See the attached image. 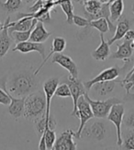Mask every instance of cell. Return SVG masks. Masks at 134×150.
<instances>
[{"label": "cell", "mask_w": 134, "mask_h": 150, "mask_svg": "<svg viewBox=\"0 0 134 150\" xmlns=\"http://www.w3.org/2000/svg\"><path fill=\"white\" fill-rule=\"evenodd\" d=\"M132 12H133V14H134V4L132 5ZM132 21H134V18H133V19H132Z\"/></svg>", "instance_id": "39"}, {"label": "cell", "mask_w": 134, "mask_h": 150, "mask_svg": "<svg viewBox=\"0 0 134 150\" xmlns=\"http://www.w3.org/2000/svg\"><path fill=\"white\" fill-rule=\"evenodd\" d=\"M99 2H101L102 4H110L112 3L114 0H98Z\"/></svg>", "instance_id": "34"}, {"label": "cell", "mask_w": 134, "mask_h": 150, "mask_svg": "<svg viewBox=\"0 0 134 150\" xmlns=\"http://www.w3.org/2000/svg\"><path fill=\"white\" fill-rule=\"evenodd\" d=\"M123 38H124V40L132 42V40H134V30H132V29H129V30L126 32V34L124 35Z\"/></svg>", "instance_id": "32"}, {"label": "cell", "mask_w": 134, "mask_h": 150, "mask_svg": "<svg viewBox=\"0 0 134 150\" xmlns=\"http://www.w3.org/2000/svg\"><path fill=\"white\" fill-rule=\"evenodd\" d=\"M131 46H132V48H133V50H134V40H133L132 42H131Z\"/></svg>", "instance_id": "40"}, {"label": "cell", "mask_w": 134, "mask_h": 150, "mask_svg": "<svg viewBox=\"0 0 134 150\" xmlns=\"http://www.w3.org/2000/svg\"><path fill=\"white\" fill-rule=\"evenodd\" d=\"M122 150H134V129H127L122 137Z\"/></svg>", "instance_id": "25"}, {"label": "cell", "mask_w": 134, "mask_h": 150, "mask_svg": "<svg viewBox=\"0 0 134 150\" xmlns=\"http://www.w3.org/2000/svg\"><path fill=\"white\" fill-rule=\"evenodd\" d=\"M73 23H74V25H76L77 27L86 28V27L89 26L90 20H88L87 18L81 17V16H78V15H74L73 18Z\"/></svg>", "instance_id": "31"}, {"label": "cell", "mask_w": 134, "mask_h": 150, "mask_svg": "<svg viewBox=\"0 0 134 150\" xmlns=\"http://www.w3.org/2000/svg\"><path fill=\"white\" fill-rule=\"evenodd\" d=\"M10 24V18L9 17L4 23V28L0 33V59H1L9 51L11 45V37L9 32Z\"/></svg>", "instance_id": "14"}, {"label": "cell", "mask_w": 134, "mask_h": 150, "mask_svg": "<svg viewBox=\"0 0 134 150\" xmlns=\"http://www.w3.org/2000/svg\"><path fill=\"white\" fill-rule=\"evenodd\" d=\"M3 28H4V23H1V21H0V32L2 31Z\"/></svg>", "instance_id": "36"}, {"label": "cell", "mask_w": 134, "mask_h": 150, "mask_svg": "<svg viewBox=\"0 0 134 150\" xmlns=\"http://www.w3.org/2000/svg\"><path fill=\"white\" fill-rule=\"evenodd\" d=\"M102 3L99 2L98 0H89L86 2L83 6L85 8V13L88 20H94L96 19V16L99 14L101 8H102Z\"/></svg>", "instance_id": "21"}, {"label": "cell", "mask_w": 134, "mask_h": 150, "mask_svg": "<svg viewBox=\"0 0 134 150\" xmlns=\"http://www.w3.org/2000/svg\"><path fill=\"white\" fill-rule=\"evenodd\" d=\"M77 118L80 120V125L77 132H76V137L81 138V134L85 125L89 120L94 118V115L89 103L85 98V95L81 96L77 102Z\"/></svg>", "instance_id": "6"}, {"label": "cell", "mask_w": 134, "mask_h": 150, "mask_svg": "<svg viewBox=\"0 0 134 150\" xmlns=\"http://www.w3.org/2000/svg\"><path fill=\"white\" fill-rule=\"evenodd\" d=\"M106 150H120V149H117V148H108Z\"/></svg>", "instance_id": "38"}, {"label": "cell", "mask_w": 134, "mask_h": 150, "mask_svg": "<svg viewBox=\"0 0 134 150\" xmlns=\"http://www.w3.org/2000/svg\"><path fill=\"white\" fill-rule=\"evenodd\" d=\"M42 1H45V2H47V1H51V0H42Z\"/></svg>", "instance_id": "41"}, {"label": "cell", "mask_w": 134, "mask_h": 150, "mask_svg": "<svg viewBox=\"0 0 134 150\" xmlns=\"http://www.w3.org/2000/svg\"><path fill=\"white\" fill-rule=\"evenodd\" d=\"M74 1H76V2H78V3H81V4H85L86 2H87V1H89V0H74Z\"/></svg>", "instance_id": "35"}, {"label": "cell", "mask_w": 134, "mask_h": 150, "mask_svg": "<svg viewBox=\"0 0 134 150\" xmlns=\"http://www.w3.org/2000/svg\"><path fill=\"white\" fill-rule=\"evenodd\" d=\"M66 83L68 84L71 94H72V99H73V108L71 112L72 116L77 117V102L81 96H83L86 92L85 88L84 82H82L78 78H73L72 76H68L66 81Z\"/></svg>", "instance_id": "8"}, {"label": "cell", "mask_w": 134, "mask_h": 150, "mask_svg": "<svg viewBox=\"0 0 134 150\" xmlns=\"http://www.w3.org/2000/svg\"><path fill=\"white\" fill-rule=\"evenodd\" d=\"M46 114V97L43 90H38L25 97L23 116L34 122Z\"/></svg>", "instance_id": "2"}, {"label": "cell", "mask_w": 134, "mask_h": 150, "mask_svg": "<svg viewBox=\"0 0 134 150\" xmlns=\"http://www.w3.org/2000/svg\"><path fill=\"white\" fill-rule=\"evenodd\" d=\"M54 96L63 97V98H68V97H71L72 98L71 91H70V88H69L68 84H67L66 82H63V83L59 84L56 88Z\"/></svg>", "instance_id": "29"}, {"label": "cell", "mask_w": 134, "mask_h": 150, "mask_svg": "<svg viewBox=\"0 0 134 150\" xmlns=\"http://www.w3.org/2000/svg\"><path fill=\"white\" fill-rule=\"evenodd\" d=\"M34 27L35 26H33L32 28H29V30H26V31H12L11 33H9V35L14 40V41L17 43L28 41L29 40V37H31V34L32 32V29L34 28Z\"/></svg>", "instance_id": "28"}, {"label": "cell", "mask_w": 134, "mask_h": 150, "mask_svg": "<svg viewBox=\"0 0 134 150\" xmlns=\"http://www.w3.org/2000/svg\"><path fill=\"white\" fill-rule=\"evenodd\" d=\"M22 1H24L25 3H31L32 1H36V0H22Z\"/></svg>", "instance_id": "37"}, {"label": "cell", "mask_w": 134, "mask_h": 150, "mask_svg": "<svg viewBox=\"0 0 134 150\" xmlns=\"http://www.w3.org/2000/svg\"><path fill=\"white\" fill-rule=\"evenodd\" d=\"M55 5H59L61 6L62 10L66 16V22L68 24H73V6L72 3V0H56Z\"/></svg>", "instance_id": "23"}, {"label": "cell", "mask_w": 134, "mask_h": 150, "mask_svg": "<svg viewBox=\"0 0 134 150\" xmlns=\"http://www.w3.org/2000/svg\"><path fill=\"white\" fill-rule=\"evenodd\" d=\"M89 26L96 28V29H98V30L102 34H105L108 31H109L108 22L106 18H104L91 20L90 23H89Z\"/></svg>", "instance_id": "27"}, {"label": "cell", "mask_w": 134, "mask_h": 150, "mask_svg": "<svg viewBox=\"0 0 134 150\" xmlns=\"http://www.w3.org/2000/svg\"><path fill=\"white\" fill-rule=\"evenodd\" d=\"M124 11V2L123 0H114L109 5V13H110V20L113 22L118 21L122 17Z\"/></svg>", "instance_id": "22"}, {"label": "cell", "mask_w": 134, "mask_h": 150, "mask_svg": "<svg viewBox=\"0 0 134 150\" xmlns=\"http://www.w3.org/2000/svg\"><path fill=\"white\" fill-rule=\"evenodd\" d=\"M115 86H116V80L99 81L95 83L90 90H92L95 95L98 96V98H104V97H107L114 91Z\"/></svg>", "instance_id": "13"}, {"label": "cell", "mask_w": 134, "mask_h": 150, "mask_svg": "<svg viewBox=\"0 0 134 150\" xmlns=\"http://www.w3.org/2000/svg\"><path fill=\"white\" fill-rule=\"evenodd\" d=\"M133 51L134 50L131 46V42L124 40L121 44L118 45V50L112 54H110V58L115 59H122L126 62L132 56Z\"/></svg>", "instance_id": "17"}, {"label": "cell", "mask_w": 134, "mask_h": 150, "mask_svg": "<svg viewBox=\"0 0 134 150\" xmlns=\"http://www.w3.org/2000/svg\"><path fill=\"white\" fill-rule=\"evenodd\" d=\"M73 137H76V132L73 130H64L60 136L56 137L51 150H76L77 145L74 142Z\"/></svg>", "instance_id": "9"}, {"label": "cell", "mask_w": 134, "mask_h": 150, "mask_svg": "<svg viewBox=\"0 0 134 150\" xmlns=\"http://www.w3.org/2000/svg\"><path fill=\"white\" fill-rule=\"evenodd\" d=\"M51 32H49L44 27V23L41 21H38L35 25L32 32L29 37V41L37 42V43H44L51 36Z\"/></svg>", "instance_id": "16"}, {"label": "cell", "mask_w": 134, "mask_h": 150, "mask_svg": "<svg viewBox=\"0 0 134 150\" xmlns=\"http://www.w3.org/2000/svg\"><path fill=\"white\" fill-rule=\"evenodd\" d=\"M98 119V120H95L92 124L85 125L81 134V137L90 138L95 141H100L105 137L107 132L106 124L104 121L100 120V118Z\"/></svg>", "instance_id": "7"}, {"label": "cell", "mask_w": 134, "mask_h": 150, "mask_svg": "<svg viewBox=\"0 0 134 150\" xmlns=\"http://www.w3.org/2000/svg\"><path fill=\"white\" fill-rule=\"evenodd\" d=\"M132 22L133 21H130L126 18H120V19L118 22V24L116 25V30H115L114 36L108 40V43L109 45H112L117 40H121L124 37V35L126 34V32H127L129 29H130Z\"/></svg>", "instance_id": "18"}, {"label": "cell", "mask_w": 134, "mask_h": 150, "mask_svg": "<svg viewBox=\"0 0 134 150\" xmlns=\"http://www.w3.org/2000/svg\"><path fill=\"white\" fill-rule=\"evenodd\" d=\"M22 4V0H6L5 2H0V8L6 14H12L19 10Z\"/></svg>", "instance_id": "24"}, {"label": "cell", "mask_w": 134, "mask_h": 150, "mask_svg": "<svg viewBox=\"0 0 134 150\" xmlns=\"http://www.w3.org/2000/svg\"><path fill=\"white\" fill-rule=\"evenodd\" d=\"M45 45L43 43H37L32 41H24L17 43V45L12 49V51H19L21 53H29L31 51H36L41 56V58L45 59Z\"/></svg>", "instance_id": "12"}, {"label": "cell", "mask_w": 134, "mask_h": 150, "mask_svg": "<svg viewBox=\"0 0 134 150\" xmlns=\"http://www.w3.org/2000/svg\"><path fill=\"white\" fill-rule=\"evenodd\" d=\"M9 97L11 101L9 105V112L15 119H19V117L23 115L24 112L25 97H23V98H17V97L12 96L10 93H9Z\"/></svg>", "instance_id": "20"}, {"label": "cell", "mask_w": 134, "mask_h": 150, "mask_svg": "<svg viewBox=\"0 0 134 150\" xmlns=\"http://www.w3.org/2000/svg\"><path fill=\"white\" fill-rule=\"evenodd\" d=\"M126 64L123 68H120V67L118 66H113V67H110V68H108V69H105L104 71H102L98 76H96L94 79L90 80V81H85L84 82V85H85V88L87 92L90 91L91 87L96 83V82H99V81H115L118 76L120 75V72L127 68L128 64L130 63V59L125 62Z\"/></svg>", "instance_id": "5"}, {"label": "cell", "mask_w": 134, "mask_h": 150, "mask_svg": "<svg viewBox=\"0 0 134 150\" xmlns=\"http://www.w3.org/2000/svg\"><path fill=\"white\" fill-rule=\"evenodd\" d=\"M65 47H66V40H65L64 38H63V37H55L54 39H53V43H51V48L50 53L48 54V56L45 57V59H43V62H41V64L40 65L39 68L35 70V71H34L35 74L38 75V73L40 72L41 69L44 66V64H45L48 62V59L51 56H53V54H55V53H61V52H63L64 50Z\"/></svg>", "instance_id": "15"}, {"label": "cell", "mask_w": 134, "mask_h": 150, "mask_svg": "<svg viewBox=\"0 0 134 150\" xmlns=\"http://www.w3.org/2000/svg\"><path fill=\"white\" fill-rule=\"evenodd\" d=\"M59 85V79L58 78H50L43 83V92L46 97V120L49 122L51 118V99L54 96L56 88Z\"/></svg>", "instance_id": "11"}, {"label": "cell", "mask_w": 134, "mask_h": 150, "mask_svg": "<svg viewBox=\"0 0 134 150\" xmlns=\"http://www.w3.org/2000/svg\"><path fill=\"white\" fill-rule=\"evenodd\" d=\"M32 71V68L19 70L13 73L9 81H6V88L9 93L17 98L27 97L39 88V79Z\"/></svg>", "instance_id": "1"}, {"label": "cell", "mask_w": 134, "mask_h": 150, "mask_svg": "<svg viewBox=\"0 0 134 150\" xmlns=\"http://www.w3.org/2000/svg\"><path fill=\"white\" fill-rule=\"evenodd\" d=\"M84 95H85V98L86 99V101L89 103V104H90L94 117L100 118V119H103L108 116L111 107H112L114 104L123 103L121 100L116 98V97H112V98H108L105 101H102V100L91 99L86 93Z\"/></svg>", "instance_id": "3"}, {"label": "cell", "mask_w": 134, "mask_h": 150, "mask_svg": "<svg viewBox=\"0 0 134 150\" xmlns=\"http://www.w3.org/2000/svg\"><path fill=\"white\" fill-rule=\"evenodd\" d=\"M125 115V107L123 103H116L111 107L108 115L107 116L108 121L113 123L117 131V146H121L122 145V137H121V126L123 123V118Z\"/></svg>", "instance_id": "4"}, {"label": "cell", "mask_w": 134, "mask_h": 150, "mask_svg": "<svg viewBox=\"0 0 134 150\" xmlns=\"http://www.w3.org/2000/svg\"><path fill=\"white\" fill-rule=\"evenodd\" d=\"M125 102H133L134 103V93H127L124 97Z\"/></svg>", "instance_id": "33"}, {"label": "cell", "mask_w": 134, "mask_h": 150, "mask_svg": "<svg viewBox=\"0 0 134 150\" xmlns=\"http://www.w3.org/2000/svg\"><path fill=\"white\" fill-rule=\"evenodd\" d=\"M100 44L98 49H96L95 50L92 51V57L96 59V61H99V62H105L106 59L110 57V48L109 46L110 45L108 43V41L105 40L104 39V34L100 33Z\"/></svg>", "instance_id": "19"}, {"label": "cell", "mask_w": 134, "mask_h": 150, "mask_svg": "<svg viewBox=\"0 0 134 150\" xmlns=\"http://www.w3.org/2000/svg\"><path fill=\"white\" fill-rule=\"evenodd\" d=\"M51 62L57 63L60 66H62L63 69L67 70L69 72L70 76L73 78H78V69L76 63L74 62L72 58L61 53H55L53 55V59H51Z\"/></svg>", "instance_id": "10"}, {"label": "cell", "mask_w": 134, "mask_h": 150, "mask_svg": "<svg viewBox=\"0 0 134 150\" xmlns=\"http://www.w3.org/2000/svg\"><path fill=\"white\" fill-rule=\"evenodd\" d=\"M10 101L9 93L6 88V77H4L0 79V104L9 105Z\"/></svg>", "instance_id": "26"}, {"label": "cell", "mask_w": 134, "mask_h": 150, "mask_svg": "<svg viewBox=\"0 0 134 150\" xmlns=\"http://www.w3.org/2000/svg\"><path fill=\"white\" fill-rule=\"evenodd\" d=\"M125 128L127 129H134V108L130 109L126 115H124L123 123Z\"/></svg>", "instance_id": "30"}]
</instances>
